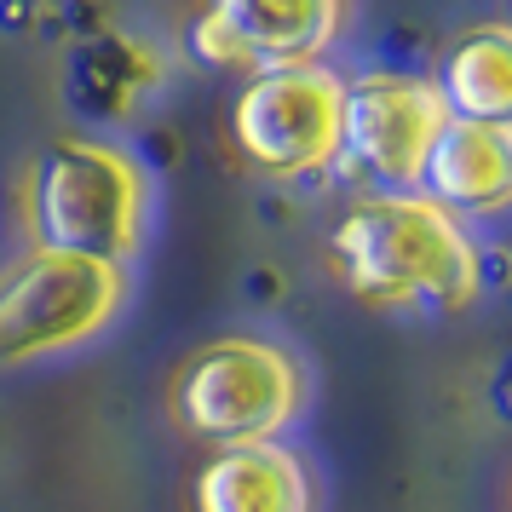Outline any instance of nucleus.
Returning <instances> with one entry per match:
<instances>
[{
    "label": "nucleus",
    "instance_id": "f257e3e1",
    "mask_svg": "<svg viewBox=\"0 0 512 512\" xmlns=\"http://www.w3.org/2000/svg\"><path fill=\"white\" fill-rule=\"evenodd\" d=\"M328 259L351 294L380 311H461L484 282L461 219L420 190H386L346 208Z\"/></svg>",
    "mask_w": 512,
    "mask_h": 512
},
{
    "label": "nucleus",
    "instance_id": "f03ea898",
    "mask_svg": "<svg viewBox=\"0 0 512 512\" xmlns=\"http://www.w3.org/2000/svg\"><path fill=\"white\" fill-rule=\"evenodd\" d=\"M24 231L41 254L121 265L150 236V167L116 139H58L24 173Z\"/></svg>",
    "mask_w": 512,
    "mask_h": 512
},
{
    "label": "nucleus",
    "instance_id": "7ed1b4c3",
    "mask_svg": "<svg viewBox=\"0 0 512 512\" xmlns=\"http://www.w3.org/2000/svg\"><path fill=\"white\" fill-rule=\"evenodd\" d=\"M305 409L300 357L265 334H219L196 346L167 380V415L179 432L208 438L219 449L277 443Z\"/></svg>",
    "mask_w": 512,
    "mask_h": 512
},
{
    "label": "nucleus",
    "instance_id": "20e7f679",
    "mask_svg": "<svg viewBox=\"0 0 512 512\" xmlns=\"http://www.w3.org/2000/svg\"><path fill=\"white\" fill-rule=\"evenodd\" d=\"M127 305V271L29 248L0 271V369H29L98 340Z\"/></svg>",
    "mask_w": 512,
    "mask_h": 512
},
{
    "label": "nucleus",
    "instance_id": "39448f33",
    "mask_svg": "<svg viewBox=\"0 0 512 512\" xmlns=\"http://www.w3.org/2000/svg\"><path fill=\"white\" fill-rule=\"evenodd\" d=\"M231 139L265 179H317L346 156V81L323 64L254 75L231 104Z\"/></svg>",
    "mask_w": 512,
    "mask_h": 512
},
{
    "label": "nucleus",
    "instance_id": "423d86ee",
    "mask_svg": "<svg viewBox=\"0 0 512 512\" xmlns=\"http://www.w3.org/2000/svg\"><path fill=\"white\" fill-rule=\"evenodd\" d=\"M449 127L438 81L403 70H369L346 81V156L380 185H420Z\"/></svg>",
    "mask_w": 512,
    "mask_h": 512
},
{
    "label": "nucleus",
    "instance_id": "0eeeda50",
    "mask_svg": "<svg viewBox=\"0 0 512 512\" xmlns=\"http://www.w3.org/2000/svg\"><path fill=\"white\" fill-rule=\"evenodd\" d=\"M340 24V0H219L190 24V52L219 70L282 75L317 64Z\"/></svg>",
    "mask_w": 512,
    "mask_h": 512
},
{
    "label": "nucleus",
    "instance_id": "6e6552de",
    "mask_svg": "<svg viewBox=\"0 0 512 512\" xmlns=\"http://www.w3.org/2000/svg\"><path fill=\"white\" fill-rule=\"evenodd\" d=\"M317 484L294 449L242 443L213 449L190 478V512H311Z\"/></svg>",
    "mask_w": 512,
    "mask_h": 512
},
{
    "label": "nucleus",
    "instance_id": "1a4fd4ad",
    "mask_svg": "<svg viewBox=\"0 0 512 512\" xmlns=\"http://www.w3.org/2000/svg\"><path fill=\"white\" fill-rule=\"evenodd\" d=\"M420 185L449 213L512 208V133L507 127H478V121H449Z\"/></svg>",
    "mask_w": 512,
    "mask_h": 512
},
{
    "label": "nucleus",
    "instance_id": "9d476101",
    "mask_svg": "<svg viewBox=\"0 0 512 512\" xmlns=\"http://www.w3.org/2000/svg\"><path fill=\"white\" fill-rule=\"evenodd\" d=\"M438 93L449 104V121H478V127L512 133V24L461 29L443 52Z\"/></svg>",
    "mask_w": 512,
    "mask_h": 512
}]
</instances>
